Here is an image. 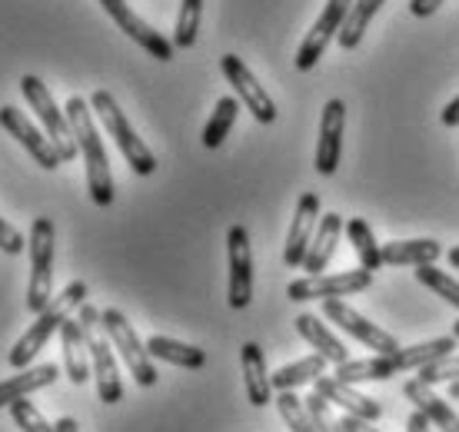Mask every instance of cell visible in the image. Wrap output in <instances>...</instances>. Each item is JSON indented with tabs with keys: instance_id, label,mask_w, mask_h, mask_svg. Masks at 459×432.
<instances>
[{
	"instance_id": "17",
	"label": "cell",
	"mask_w": 459,
	"mask_h": 432,
	"mask_svg": "<svg viewBox=\"0 0 459 432\" xmlns=\"http://www.w3.org/2000/svg\"><path fill=\"white\" fill-rule=\"evenodd\" d=\"M316 227H320V196L303 194L299 196V203H297V216H293V223H290L287 246H283V263H287L290 270L303 266Z\"/></svg>"
},
{
	"instance_id": "19",
	"label": "cell",
	"mask_w": 459,
	"mask_h": 432,
	"mask_svg": "<svg viewBox=\"0 0 459 432\" xmlns=\"http://www.w3.org/2000/svg\"><path fill=\"white\" fill-rule=\"evenodd\" d=\"M403 396L413 402L416 410L423 412L426 419L433 422L439 432H459V416H456V410L449 406L446 399L443 396H437L433 389H429V383H423L420 376L416 379H406L403 383Z\"/></svg>"
},
{
	"instance_id": "13",
	"label": "cell",
	"mask_w": 459,
	"mask_h": 432,
	"mask_svg": "<svg viewBox=\"0 0 459 432\" xmlns=\"http://www.w3.org/2000/svg\"><path fill=\"white\" fill-rule=\"evenodd\" d=\"M323 316L330 319V323H336L343 333H350L353 340H359L367 350H377L379 356L383 353H396L400 350V340L393 336V333L379 330L377 323H369V319H363L356 309H350L343 303V299H323Z\"/></svg>"
},
{
	"instance_id": "28",
	"label": "cell",
	"mask_w": 459,
	"mask_h": 432,
	"mask_svg": "<svg viewBox=\"0 0 459 432\" xmlns=\"http://www.w3.org/2000/svg\"><path fill=\"white\" fill-rule=\"evenodd\" d=\"M346 237H350V243H353V253L359 256V266L369 270V273H377L379 266H383V246L377 243V237H373V229H369L367 220L350 216V223H346Z\"/></svg>"
},
{
	"instance_id": "32",
	"label": "cell",
	"mask_w": 459,
	"mask_h": 432,
	"mask_svg": "<svg viewBox=\"0 0 459 432\" xmlns=\"http://www.w3.org/2000/svg\"><path fill=\"white\" fill-rule=\"evenodd\" d=\"M276 410H280V416H283L290 432H320L316 422H313L310 410H307V402H303L293 389H283V393L276 396Z\"/></svg>"
},
{
	"instance_id": "21",
	"label": "cell",
	"mask_w": 459,
	"mask_h": 432,
	"mask_svg": "<svg viewBox=\"0 0 459 432\" xmlns=\"http://www.w3.org/2000/svg\"><path fill=\"white\" fill-rule=\"evenodd\" d=\"M340 233H346L343 216H340V213H323L320 227H316V233H313L310 250H307V260H303V266H299V270H307V276L323 273V270L330 266V260H333L336 243H340Z\"/></svg>"
},
{
	"instance_id": "11",
	"label": "cell",
	"mask_w": 459,
	"mask_h": 432,
	"mask_svg": "<svg viewBox=\"0 0 459 432\" xmlns=\"http://www.w3.org/2000/svg\"><path fill=\"white\" fill-rule=\"evenodd\" d=\"M220 70H223V77L230 80V87L237 91V100H243V107L253 114V120H256V124H273L276 103L270 100V93L264 91V83L250 73V67H247L237 54H223V57H220Z\"/></svg>"
},
{
	"instance_id": "3",
	"label": "cell",
	"mask_w": 459,
	"mask_h": 432,
	"mask_svg": "<svg viewBox=\"0 0 459 432\" xmlns=\"http://www.w3.org/2000/svg\"><path fill=\"white\" fill-rule=\"evenodd\" d=\"M83 303H87V283H83V280H74L64 293L50 299V307H47L44 313H37L34 326L23 333L21 340L13 342L7 363H11L13 369H27V366L34 363V356L44 350L47 342H50V336L60 333V326L70 319V313H74V309H81Z\"/></svg>"
},
{
	"instance_id": "35",
	"label": "cell",
	"mask_w": 459,
	"mask_h": 432,
	"mask_svg": "<svg viewBox=\"0 0 459 432\" xmlns=\"http://www.w3.org/2000/svg\"><path fill=\"white\" fill-rule=\"evenodd\" d=\"M303 402H307V410H310L313 422H316V429H320V432H346L343 422L336 419L333 410H330V399H323L316 389H313V393L303 399Z\"/></svg>"
},
{
	"instance_id": "4",
	"label": "cell",
	"mask_w": 459,
	"mask_h": 432,
	"mask_svg": "<svg viewBox=\"0 0 459 432\" xmlns=\"http://www.w3.org/2000/svg\"><path fill=\"white\" fill-rule=\"evenodd\" d=\"M81 326L83 336H87V350H91V366H93V379H97V396L107 406H117L124 399V383H120V373H117V359H114V342L100 326V309L83 303L81 307Z\"/></svg>"
},
{
	"instance_id": "1",
	"label": "cell",
	"mask_w": 459,
	"mask_h": 432,
	"mask_svg": "<svg viewBox=\"0 0 459 432\" xmlns=\"http://www.w3.org/2000/svg\"><path fill=\"white\" fill-rule=\"evenodd\" d=\"M456 336H439V340L429 342H416V346H406V350H396V353H383V356H369V359H346V363L336 366V379H343L350 386L356 383H386L393 376L410 373V369H423V366L437 363L443 356H449L456 350Z\"/></svg>"
},
{
	"instance_id": "44",
	"label": "cell",
	"mask_w": 459,
	"mask_h": 432,
	"mask_svg": "<svg viewBox=\"0 0 459 432\" xmlns=\"http://www.w3.org/2000/svg\"><path fill=\"white\" fill-rule=\"evenodd\" d=\"M449 399H456V402H459V379H453V383H449Z\"/></svg>"
},
{
	"instance_id": "27",
	"label": "cell",
	"mask_w": 459,
	"mask_h": 432,
	"mask_svg": "<svg viewBox=\"0 0 459 432\" xmlns=\"http://www.w3.org/2000/svg\"><path fill=\"white\" fill-rule=\"evenodd\" d=\"M320 376H326V356L313 353V356H307V359H297V363L276 369L270 379H273L276 393H283V389H299V386H307V383H316Z\"/></svg>"
},
{
	"instance_id": "40",
	"label": "cell",
	"mask_w": 459,
	"mask_h": 432,
	"mask_svg": "<svg viewBox=\"0 0 459 432\" xmlns=\"http://www.w3.org/2000/svg\"><path fill=\"white\" fill-rule=\"evenodd\" d=\"M429 426H433V422L426 419V416L420 410H416L413 416L406 419V432H429Z\"/></svg>"
},
{
	"instance_id": "36",
	"label": "cell",
	"mask_w": 459,
	"mask_h": 432,
	"mask_svg": "<svg viewBox=\"0 0 459 432\" xmlns=\"http://www.w3.org/2000/svg\"><path fill=\"white\" fill-rule=\"evenodd\" d=\"M420 379H423V383H429V386L459 379V356L449 353V356H443V359H437V363L423 366V369H420Z\"/></svg>"
},
{
	"instance_id": "34",
	"label": "cell",
	"mask_w": 459,
	"mask_h": 432,
	"mask_svg": "<svg viewBox=\"0 0 459 432\" xmlns=\"http://www.w3.org/2000/svg\"><path fill=\"white\" fill-rule=\"evenodd\" d=\"M11 416L21 432H57L54 429V422H47L44 412L37 410L34 402H27V399H17V402H13Z\"/></svg>"
},
{
	"instance_id": "41",
	"label": "cell",
	"mask_w": 459,
	"mask_h": 432,
	"mask_svg": "<svg viewBox=\"0 0 459 432\" xmlns=\"http://www.w3.org/2000/svg\"><path fill=\"white\" fill-rule=\"evenodd\" d=\"M443 124H446V126H459V97L446 103V110H443Z\"/></svg>"
},
{
	"instance_id": "38",
	"label": "cell",
	"mask_w": 459,
	"mask_h": 432,
	"mask_svg": "<svg viewBox=\"0 0 459 432\" xmlns=\"http://www.w3.org/2000/svg\"><path fill=\"white\" fill-rule=\"evenodd\" d=\"M446 0H410V13L413 17H429V13H437Z\"/></svg>"
},
{
	"instance_id": "30",
	"label": "cell",
	"mask_w": 459,
	"mask_h": 432,
	"mask_svg": "<svg viewBox=\"0 0 459 432\" xmlns=\"http://www.w3.org/2000/svg\"><path fill=\"white\" fill-rule=\"evenodd\" d=\"M237 114H240V100H237V97L217 100V110L210 114L207 126H204V147L217 150L220 143L227 140L230 130H233V124H237Z\"/></svg>"
},
{
	"instance_id": "10",
	"label": "cell",
	"mask_w": 459,
	"mask_h": 432,
	"mask_svg": "<svg viewBox=\"0 0 459 432\" xmlns=\"http://www.w3.org/2000/svg\"><path fill=\"white\" fill-rule=\"evenodd\" d=\"M227 256H230L227 303L233 309H247L253 299V253H250V233H247L243 223H233L227 229Z\"/></svg>"
},
{
	"instance_id": "24",
	"label": "cell",
	"mask_w": 459,
	"mask_h": 432,
	"mask_svg": "<svg viewBox=\"0 0 459 432\" xmlns=\"http://www.w3.org/2000/svg\"><path fill=\"white\" fill-rule=\"evenodd\" d=\"M443 256V246L437 239H393L383 243V266H423L437 263Z\"/></svg>"
},
{
	"instance_id": "2",
	"label": "cell",
	"mask_w": 459,
	"mask_h": 432,
	"mask_svg": "<svg viewBox=\"0 0 459 432\" xmlns=\"http://www.w3.org/2000/svg\"><path fill=\"white\" fill-rule=\"evenodd\" d=\"M67 120H70V130H74V140H77V150H81L83 163H87V190H91V200L97 206H110L114 203V173H110L104 140H100L97 124H93V107L87 100H81V97H70Z\"/></svg>"
},
{
	"instance_id": "26",
	"label": "cell",
	"mask_w": 459,
	"mask_h": 432,
	"mask_svg": "<svg viewBox=\"0 0 459 432\" xmlns=\"http://www.w3.org/2000/svg\"><path fill=\"white\" fill-rule=\"evenodd\" d=\"M147 353L153 356V359H160V363L180 366V369H204V366H207V353H204L200 346L170 340V336H150Z\"/></svg>"
},
{
	"instance_id": "5",
	"label": "cell",
	"mask_w": 459,
	"mask_h": 432,
	"mask_svg": "<svg viewBox=\"0 0 459 432\" xmlns=\"http://www.w3.org/2000/svg\"><path fill=\"white\" fill-rule=\"evenodd\" d=\"M91 107H93V114H97V120L104 124V130L114 137L117 147H120L124 160L130 163V170L137 173V177H150V173L157 170V157H153L147 143L137 137V130H134V126H130V120L124 117L120 103L114 100V93L93 91Z\"/></svg>"
},
{
	"instance_id": "43",
	"label": "cell",
	"mask_w": 459,
	"mask_h": 432,
	"mask_svg": "<svg viewBox=\"0 0 459 432\" xmlns=\"http://www.w3.org/2000/svg\"><path fill=\"white\" fill-rule=\"evenodd\" d=\"M446 260H449V266H453V270H459V246H453V250L446 253Z\"/></svg>"
},
{
	"instance_id": "31",
	"label": "cell",
	"mask_w": 459,
	"mask_h": 432,
	"mask_svg": "<svg viewBox=\"0 0 459 432\" xmlns=\"http://www.w3.org/2000/svg\"><path fill=\"white\" fill-rule=\"evenodd\" d=\"M200 17H204V0H180V13H177V27H173V47L177 50H190L196 44Z\"/></svg>"
},
{
	"instance_id": "6",
	"label": "cell",
	"mask_w": 459,
	"mask_h": 432,
	"mask_svg": "<svg viewBox=\"0 0 459 432\" xmlns=\"http://www.w3.org/2000/svg\"><path fill=\"white\" fill-rule=\"evenodd\" d=\"M54 243H57V229L50 216H37L30 227V283H27V309L30 313H44L54 299Z\"/></svg>"
},
{
	"instance_id": "45",
	"label": "cell",
	"mask_w": 459,
	"mask_h": 432,
	"mask_svg": "<svg viewBox=\"0 0 459 432\" xmlns=\"http://www.w3.org/2000/svg\"><path fill=\"white\" fill-rule=\"evenodd\" d=\"M453 336L459 340V323H453Z\"/></svg>"
},
{
	"instance_id": "7",
	"label": "cell",
	"mask_w": 459,
	"mask_h": 432,
	"mask_svg": "<svg viewBox=\"0 0 459 432\" xmlns=\"http://www.w3.org/2000/svg\"><path fill=\"white\" fill-rule=\"evenodd\" d=\"M21 93H23V100L30 103V110L37 114V120L44 124L50 143L60 150L64 163L77 157L81 150H77V140H74V130H70L67 110H60L57 103H54V97H50V91H47L44 80L30 77V73H27V77H21Z\"/></svg>"
},
{
	"instance_id": "33",
	"label": "cell",
	"mask_w": 459,
	"mask_h": 432,
	"mask_svg": "<svg viewBox=\"0 0 459 432\" xmlns=\"http://www.w3.org/2000/svg\"><path fill=\"white\" fill-rule=\"evenodd\" d=\"M416 280H420L423 286H429L439 299H446L449 307L459 309V283L453 280V276H446L443 270H437L433 263H423V266H416Z\"/></svg>"
},
{
	"instance_id": "20",
	"label": "cell",
	"mask_w": 459,
	"mask_h": 432,
	"mask_svg": "<svg viewBox=\"0 0 459 432\" xmlns=\"http://www.w3.org/2000/svg\"><path fill=\"white\" fill-rule=\"evenodd\" d=\"M240 363H243V386H247L250 406H256V410L270 406V402H273V379L266 373L264 350H260L256 342H243Z\"/></svg>"
},
{
	"instance_id": "39",
	"label": "cell",
	"mask_w": 459,
	"mask_h": 432,
	"mask_svg": "<svg viewBox=\"0 0 459 432\" xmlns=\"http://www.w3.org/2000/svg\"><path fill=\"white\" fill-rule=\"evenodd\" d=\"M340 422H343L346 432H379L369 419H359V416H350V412H346V416Z\"/></svg>"
},
{
	"instance_id": "14",
	"label": "cell",
	"mask_w": 459,
	"mask_h": 432,
	"mask_svg": "<svg viewBox=\"0 0 459 432\" xmlns=\"http://www.w3.org/2000/svg\"><path fill=\"white\" fill-rule=\"evenodd\" d=\"M97 4L110 13V21H114L117 27H120L130 40H134V44H140L143 50H147L150 57L163 60V64H167V60H173V50H177V47H173V40H167L160 30H153L147 21H140L126 0H97Z\"/></svg>"
},
{
	"instance_id": "29",
	"label": "cell",
	"mask_w": 459,
	"mask_h": 432,
	"mask_svg": "<svg viewBox=\"0 0 459 432\" xmlns=\"http://www.w3.org/2000/svg\"><path fill=\"white\" fill-rule=\"evenodd\" d=\"M383 4H386V0H353V7H350V13H346L343 27H340V34H336V40H340L343 50L359 47V40H363V34H367L369 21L377 17V11L383 7Z\"/></svg>"
},
{
	"instance_id": "18",
	"label": "cell",
	"mask_w": 459,
	"mask_h": 432,
	"mask_svg": "<svg viewBox=\"0 0 459 432\" xmlns=\"http://www.w3.org/2000/svg\"><path fill=\"white\" fill-rule=\"evenodd\" d=\"M313 386H316V393H320L323 399H330V406L336 402V406L343 412H350V416H359V419H369V422H377L379 416H383V406H379L377 399L356 393L350 383L336 379V376H320Z\"/></svg>"
},
{
	"instance_id": "37",
	"label": "cell",
	"mask_w": 459,
	"mask_h": 432,
	"mask_svg": "<svg viewBox=\"0 0 459 432\" xmlns=\"http://www.w3.org/2000/svg\"><path fill=\"white\" fill-rule=\"evenodd\" d=\"M0 250L7 256H21L23 253V233L17 227H11L4 216H0Z\"/></svg>"
},
{
	"instance_id": "8",
	"label": "cell",
	"mask_w": 459,
	"mask_h": 432,
	"mask_svg": "<svg viewBox=\"0 0 459 432\" xmlns=\"http://www.w3.org/2000/svg\"><path fill=\"white\" fill-rule=\"evenodd\" d=\"M100 326L110 336L114 350L120 353V359L126 363L130 376L137 379V386L150 389L157 386V366H153V356L147 353V342L137 340V333L130 326V319L120 313V309H104L100 313Z\"/></svg>"
},
{
	"instance_id": "9",
	"label": "cell",
	"mask_w": 459,
	"mask_h": 432,
	"mask_svg": "<svg viewBox=\"0 0 459 432\" xmlns=\"http://www.w3.org/2000/svg\"><path fill=\"white\" fill-rule=\"evenodd\" d=\"M373 286V273L369 270H346V273H316V276H303V280H293L287 286V296L293 303H310V299H340V296H353L363 293Z\"/></svg>"
},
{
	"instance_id": "25",
	"label": "cell",
	"mask_w": 459,
	"mask_h": 432,
	"mask_svg": "<svg viewBox=\"0 0 459 432\" xmlns=\"http://www.w3.org/2000/svg\"><path fill=\"white\" fill-rule=\"evenodd\" d=\"M297 333L310 342L316 353L326 356V363L340 366V363H346V359H350V350L336 340L333 333L326 330V323H323L320 316H313V313H299V316H297Z\"/></svg>"
},
{
	"instance_id": "23",
	"label": "cell",
	"mask_w": 459,
	"mask_h": 432,
	"mask_svg": "<svg viewBox=\"0 0 459 432\" xmlns=\"http://www.w3.org/2000/svg\"><path fill=\"white\" fill-rule=\"evenodd\" d=\"M57 376H60L57 366L44 363V366H27V369H21L17 376L4 379V383H0V410H4V406H13L17 399H27L30 393H37V389L54 386Z\"/></svg>"
},
{
	"instance_id": "12",
	"label": "cell",
	"mask_w": 459,
	"mask_h": 432,
	"mask_svg": "<svg viewBox=\"0 0 459 432\" xmlns=\"http://www.w3.org/2000/svg\"><path fill=\"white\" fill-rule=\"evenodd\" d=\"M350 7H353V0H326L323 13L316 17V23H313L310 34L303 37V44H299L297 57H293L297 70H313L316 64H320V57L326 54V44H330V40L340 34V27H343Z\"/></svg>"
},
{
	"instance_id": "42",
	"label": "cell",
	"mask_w": 459,
	"mask_h": 432,
	"mask_svg": "<svg viewBox=\"0 0 459 432\" xmlns=\"http://www.w3.org/2000/svg\"><path fill=\"white\" fill-rule=\"evenodd\" d=\"M54 429H57V432H81V426H77V419H70V416H64V419L54 422Z\"/></svg>"
},
{
	"instance_id": "22",
	"label": "cell",
	"mask_w": 459,
	"mask_h": 432,
	"mask_svg": "<svg viewBox=\"0 0 459 432\" xmlns=\"http://www.w3.org/2000/svg\"><path fill=\"white\" fill-rule=\"evenodd\" d=\"M60 342H64V369L74 386H83L93 376L91 350H87V336H83L81 319H67L60 326Z\"/></svg>"
},
{
	"instance_id": "16",
	"label": "cell",
	"mask_w": 459,
	"mask_h": 432,
	"mask_svg": "<svg viewBox=\"0 0 459 432\" xmlns=\"http://www.w3.org/2000/svg\"><path fill=\"white\" fill-rule=\"evenodd\" d=\"M343 126H346V103L330 100L320 117V140H316V160L313 167L320 177H333L343 157Z\"/></svg>"
},
{
	"instance_id": "15",
	"label": "cell",
	"mask_w": 459,
	"mask_h": 432,
	"mask_svg": "<svg viewBox=\"0 0 459 432\" xmlns=\"http://www.w3.org/2000/svg\"><path fill=\"white\" fill-rule=\"evenodd\" d=\"M0 126H4L27 153H30L44 170H57L60 163H64L60 150L50 143V137H44V134L27 120L23 110H17V107H0Z\"/></svg>"
}]
</instances>
